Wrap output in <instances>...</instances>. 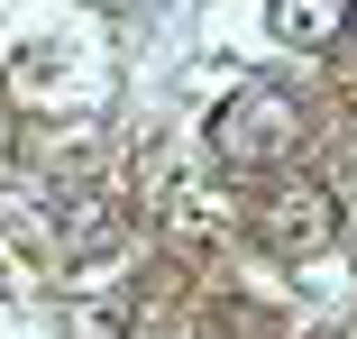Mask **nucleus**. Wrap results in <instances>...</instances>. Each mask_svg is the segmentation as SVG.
<instances>
[{
	"label": "nucleus",
	"mask_w": 357,
	"mask_h": 339,
	"mask_svg": "<svg viewBox=\"0 0 357 339\" xmlns=\"http://www.w3.org/2000/svg\"><path fill=\"white\" fill-rule=\"evenodd\" d=\"M294 147H303V101L284 83H238L220 110H211V156L238 165V174H275Z\"/></svg>",
	"instance_id": "nucleus-1"
},
{
	"label": "nucleus",
	"mask_w": 357,
	"mask_h": 339,
	"mask_svg": "<svg viewBox=\"0 0 357 339\" xmlns=\"http://www.w3.org/2000/svg\"><path fill=\"white\" fill-rule=\"evenodd\" d=\"M257 239L275 248V257H321L330 239H339V202H330V183H266V202H257Z\"/></svg>",
	"instance_id": "nucleus-2"
},
{
	"label": "nucleus",
	"mask_w": 357,
	"mask_h": 339,
	"mask_svg": "<svg viewBox=\"0 0 357 339\" xmlns=\"http://www.w3.org/2000/svg\"><path fill=\"white\" fill-rule=\"evenodd\" d=\"M266 10H275V37L303 46V55H321V46L348 37V0H266Z\"/></svg>",
	"instance_id": "nucleus-3"
}]
</instances>
